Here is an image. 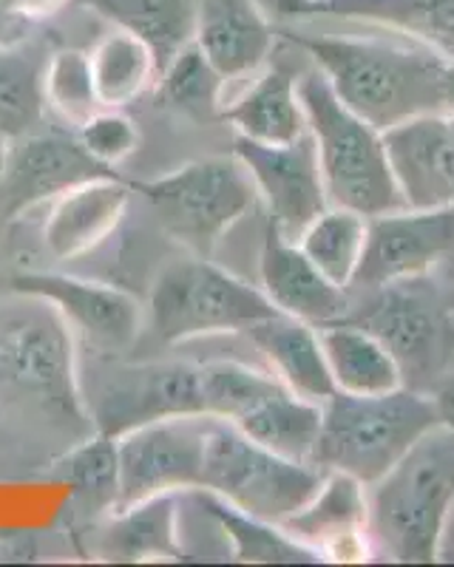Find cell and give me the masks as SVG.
<instances>
[{
	"label": "cell",
	"instance_id": "obj_9",
	"mask_svg": "<svg viewBox=\"0 0 454 567\" xmlns=\"http://www.w3.org/2000/svg\"><path fill=\"white\" fill-rule=\"evenodd\" d=\"M80 392L94 432L114 440L156 420L205 414L202 363L114 361L91 378V389L80 386Z\"/></svg>",
	"mask_w": 454,
	"mask_h": 567
},
{
	"label": "cell",
	"instance_id": "obj_15",
	"mask_svg": "<svg viewBox=\"0 0 454 567\" xmlns=\"http://www.w3.org/2000/svg\"><path fill=\"white\" fill-rule=\"evenodd\" d=\"M117 176L80 145L78 134H34L9 142L7 171L0 176V207L7 219L54 202L85 182Z\"/></svg>",
	"mask_w": 454,
	"mask_h": 567
},
{
	"label": "cell",
	"instance_id": "obj_39",
	"mask_svg": "<svg viewBox=\"0 0 454 567\" xmlns=\"http://www.w3.org/2000/svg\"><path fill=\"white\" fill-rule=\"evenodd\" d=\"M443 111L454 114V60H448L443 71Z\"/></svg>",
	"mask_w": 454,
	"mask_h": 567
},
{
	"label": "cell",
	"instance_id": "obj_31",
	"mask_svg": "<svg viewBox=\"0 0 454 567\" xmlns=\"http://www.w3.org/2000/svg\"><path fill=\"white\" fill-rule=\"evenodd\" d=\"M367 227L370 219L363 213L330 205L307 225L299 236V247L332 284L350 290L367 247Z\"/></svg>",
	"mask_w": 454,
	"mask_h": 567
},
{
	"label": "cell",
	"instance_id": "obj_32",
	"mask_svg": "<svg viewBox=\"0 0 454 567\" xmlns=\"http://www.w3.org/2000/svg\"><path fill=\"white\" fill-rule=\"evenodd\" d=\"M159 97L179 114L190 116L196 123H216L225 111L227 80L208 63V58L199 52V45L190 43L174 58V63L159 74Z\"/></svg>",
	"mask_w": 454,
	"mask_h": 567
},
{
	"label": "cell",
	"instance_id": "obj_27",
	"mask_svg": "<svg viewBox=\"0 0 454 567\" xmlns=\"http://www.w3.org/2000/svg\"><path fill=\"white\" fill-rule=\"evenodd\" d=\"M318 336L330 363L336 392L383 394L403 386L395 354L370 329L352 321H336L318 327Z\"/></svg>",
	"mask_w": 454,
	"mask_h": 567
},
{
	"label": "cell",
	"instance_id": "obj_16",
	"mask_svg": "<svg viewBox=\"0 0 454 567\" xmlns=\"http://www.w3.org/2000/svg\"><path fill=\"white\" fill-rule=\"evenodd\" d=\"M392 176L412 210L454 205V123L448 114H417L383 131Z\"/></svg>",
	"mask_w": 454,
	"mask_h": 567
},
{
	"label": "cell",
	"instance_id": "obj_30",
	"mask_svg": "<svg viewBox=\"0 0 454 567\" xmlns=\"http://www.w3.org/2000/svg\"><path fill=\"white\" fill-rule=\"evenodd\" d=\"M202 505L214 516L219 528L234 545L236 561H265V565H316L324 561L312 548H307L305 542L292 539L281 525L265 523L256 516L245 514V511L227 505L210 491H199Z\"/></svg>",
	"mask_w": 454,
	"mask_h": 567
},
{
	"label": "cell",
	"instance_id": "obj_14",
	"mask_svg": "<svg viewBox=\"0 0 454 567\" xmlns=\"http://www.w3.org/2000/svg\"><path fill=\"white\" fill-rule=\"evenodd\" d=\"M234 154L254 176L259 202H265L270 213L267 225L276 227L285 239L299 241L307 225L330 207L310 131L287 145H265L236 134Z\"/></svg>",
	"mask_w": 454,
	"mask_h": 567
},
{
	"label": "cell",
	"instance_id": "obj_4",
	"mask_svg": "<svg viewBox=\"0 0 454 567\" xmlns=\"http://www.w3.org/2000/svg\"><path fill=\"white\" fill-rule=\"evenodd\" d=\"M299 97L307 114V131L316 140L330 205L350 207L367 219L406 207L392 176L381 131L347 109L318 69L299 78Z\"/></svg>",
	"mask_w": 454,
	"mask_h": 567
},
{
	"label": "cell",
	"instance_id": "obj_36",
	"mask_svg": "<svg viewBox=\"0 0 454 567\" xmlns=\"http://www.w3.org/2000/svg\"><path fill=\"white\" fill-rule=\"evenodd\" d=\"M69 0H0V12L12 14V18L23 20H40V18H52L60 9L65 7Z\"/></svg>",
	"mask_w": 454,
	"mask_h": 567
},
{
	"label": "cell",
	"instance_id": "obj_2",
	"mask_svg": "<svg viewBox=\"0 0 454 567\" xmlns=\"http://www.w3.org/2000/svg\"><path fill=\"white\" fill-rule=\"evenodd\" d=\"M370 499L372 556L423 565L441 554L454 508V432L435 425L375 485Z\"/></svg>",
	"mask_w": 454,
	"mask_h": 567
},
{
	"label": "cell",
	"instance_id": "obj_28",
	"mask_svg": "<svg viewBox=\"0 0 454 567\" xmlns=\"http://www.w3.org/2000/svg\"><path fill=\"white\" fill-rule=\"evenodd\" d=\"M49 54L32 40L0 49V134L23 140L43 125V71Z\"/></svg>",
	"mask_w": 454,
	"mask_h": 567
},
{
	"label": "cell",
	"instance_id": "obj_7",
	"mask_svg": "<svg viewBox=\"0 0 454 567\" xmlns=\"http://www.w3.org/2000/svg\"><path fill=\"white\" fill-rule=\"evenodd\" d=\"M327 471L287 460L225 423L210 420L202 488L245 514L281 525L299 514L324 483Z\"/></svg>",
	"mask_w": 454,
	"mask_h": 567
},
{
	"label": "cell",
	"instance_id": "obj_24",
	"mask_svg": "<svg viewBox=\"0 0 454 567\" xmlns=\"http://www.w3.org/2000/svg\"><path fill=\"white\" fill-rule=\"evenodd\" d=\"M230 425L281 457L312 463L321 432V406L299 398L279 378H272L270 386L239 417L230 420Z\"/></svg>",
	"mask_w": 454,
	"mask_h": 567
},
{
	"label": "cell",
	"instance_id": "obj_13",
	"mask_svg": "<svg viewBox=\"0 0 454 567\" xmlns=\"http://www.w3.org/2000/svg\"><path fill=\"white\" fill-rule=\"evenodd\" d=\"M9 287L14 296L49 303L72 336L83 338L85 347L103 358L128 352L143 332V303L114 284L40 270L12 276Z\"/></svg>",
	"mask_w": 454,
	"mask_h": 567
},
{
	"label": "cell",
	"instance_id": "obj_37",
	"mask_svg": "<svg viewBox=\"0 0 454 567\" xmlns=\"http://www.w3.org/2000/svg\"><path fill=\"white\" fill-rule=\"evenodd\" d=\"M32 20L12 18V14L0 12V49H9V45H20L32 40Z\"/></svg>",
	"mask_w": 454,
	"mask_h": 567
},
{
	"label": "cell",
	"instance_id": "obj_40",
	"mask_svg": "<svg viewBox=\"0 0 454 567\" xmlns=\"http://www.w3.org/2000/svg\"><path fill=\"white\" fill-rule=\"evenodd\" d=\"M7 159H9V140L0 134V176L7 171Z\"/></svg>",
	"mask_w": 454,
	"mask_h": 567
},
{
	"label": "cell",
	"instance_id": "obj_38",
	"mask_svg": "<svg viewBox=\"0 0 454 567\" xmlns=\"http://www.w3.org/2000/svg\"><path fill=\"white\" fill-rule=\"evenodd\" d=\"M432 400H435L441 425H446V429H452L454 432V372L443 378L441 386H437V392L432 394Z\"/></svg>",
	"mask_w": 454,
	"mask_h": 567
},
{
	"label": "cell",
	"instance_id": "obj_19",
	"mask_svg": "<svg viewBox=\"0 0 454 567\" xmlns=\"http://www.w3.org/2000/svg\"><path fill=\"white\" fill-rule=\"evenodd\" d=\"M285 18H336L390 29L454 60V0H276Z\"/></svg>",
	"mask_w": 454,
	"mask_h": 567
},
{
	"label": "cell",
	"instance_id": "obj_41",
	"mask_svg": "<svg viewBox=\"0 0 454 567\" xmlns=\"http://www.w3.org/2000/svg\"><path fill=\"white\" fill-rule=\"evenodd\" d=\"M448 116H452V123H454V114H448Z\"/></svg>",
	"mask_w": 454,
	"mask_h": 567
},
{
	"label": "cell",
	"instance_id": "obj_21",
	"mask_svg": "<svg viewBox=\"0 0 454 567\" xmlns=\"http://www.w3.org/2000/svg\"><path fill=\"white\" fill-rule=\"evenodd\" d=\"M194 43L221 78L239 80L270 60L276 29L254 0H199Z\"/></svg>",
	"mask_w": 454,
	"mask_h": 567
},
{
	"label": "cell",
	"instance_id": "obj_18",
	"mask_svg": "<svg viewBox=\"0 0 454 567\" xmlns=\"http://www.w3.org/2000/svg\"><path fill=\"white\" fill-rule=\"evenodd\" d=\"M261 292L285 316L299 318L312 327L344 321L352 310L347 287L332 284L312 265L299 241L285 239L272 225H267L261 241Z\"/></svg>",
	"mask_w": 454,
	"mask_h": 567
},
{
	"label": "cell",
	"instance_id": "obj_3",
	"mask_svg": "<svg viewBox=\"0 0 454 567\" xmlns=\"http://www.w3.org/2000/svg\"><path fill=\"white\" fill-rule=\"evenodd\" d=\"M441 425L432 394L401 386L383 394L332 392L321 403L312 465L350 474L367 488L426 432Z\"/></svg>",
	"mask_w": 454,
	"mask_h": 567
},
{
	"label": "cell",
	"instance_id": "obj_35",
	"mask_svg": "<svg viewBox=\"0 0 454 567\" xmlns=\"http://www.w3.org/2000/svg\"><path fill=\"white\" fill-rule=\"evenodd\" d=\"M80 145L91 156L109 168H117L120 162L128 159L140 148V128L123 109H100L97 114L89 116L80 128H74Z\"/></svg>",
	"mask_w": 454,
	"mask_h": 567
},
{
	"label": "cell",
	"instance_id": "obj_12",
	"mask_svg": "<svg viewBox=\"0 0 454 567\" xmlns=\"http://www.w3.org/2000/svg\"><path fill=\"white\" fill-rule=\"evenodd\" d=\"M214 417H171L117 437V511L165 494L202 488L205 443Z\"/></svg>",
	"mask_w": 454,
	"mask_h": 567
},
{
	"label": "cell",
	"instance_id": "obj_25",
	"mask_svg": "<svg viewBox=\"0 0 454 567\" xmlns=\"http://www.w3.org/2000/svg\"><path fill=\"white\" fill-rule=\"evenodd\" d=\"M221 123L234 125L239 136L265 145H287L307 134V114L299 97V80L272 65L261 71L250 89L227 103Z\"/></svg>",
	"mask_w": 454,
	"mask_h": 567
},
{
	"label": "cell",
	"instance_id": "obj_33",
	"mask_svg": "<svg viewBox=\"0 0 454 567\" xmlns=\"http://www.w3.org/2000/svg\"><path fill=\"white\" fill-rule=\"evenodd\" d=\"M54 477L74 488V499L85 505L91 514H114L117 511V440L94 432L80 440L74 452L58 465Z\"/></svg>",
	"mask_w": 454,
	"mask_h": 567
},
{
	"label": "cell",
	"instance_id": "obj_29",
	"mask_svg": "<svg viewBox=\"0 0 454 567\" xmlns=\"http://www.w3.org/2000/svg\"><path fill=\"white\" fill-rule=\"evenodd\" d=\"M91 78L103 109H125L156 83L154 54L134 34L114 29L89 52Z\"/></svg>",
	"mask_w": 454,
	"mask_h": 567
},
{
	"label": "cell",
	"instance_id": "obj_23",
	"mask_svg": "<svg viewBox=\"0 0 454 567\" xmlns=\"http://www.w3.org/2000/svg\"><path fill=\"white\" fill-rule=\"evenodd\" d=\"M179 494L145 499L105 516L97 530L94 554L109 561H165L182 559Z\"/></svg>",
	"mask_w": 454,
	"mask_h": 567
},
{
	"label": "cell",
	"instance_id": "obj_34",
	"mask_svg": "<svg viewBox=\"0 0 454 567\" xmlns=\"http://www.w3.org/2000/svg\"><path fill=\"white\" fill-rule=\"evenodd\" d=\"M43 94L45 105L58 111L65 123L80 128L89 116L103 109L91 78L89 52L78 49H60L49 54L43 71Z\"/></svg>",
	"mask_w": 454,
	"mask_h": 567
},
{
	"label": "cell",
	"instance_id": "obj_11",
	"mask_svg": "<svg viewBox=\"0 0 454 567\" xmlns=\"http://www.w3.org/2000/svg\"><path fill=\"white\" fill-rule=\"evenodd\" d=\"M417 278L454 284V205L401 207L370 219L352 287L370 292Z\"/></svg>",
	"mask_w": 454,
	"mask_h": 567
},
{
	"label": "cell",
	"instance_id": "obj_20",
	"mask_svg": "<svg viewBox=\"0 0 454 567\" xmlns=\"http://www.w3.org/2000/svg\"><path fill=\"white\" fill-rule=\"evenodd\" d=\"M131 185L120 176L85 182L52 202L43 221V247L54 261H74L97 250L123 225L131 205Z\"/></svg>",
	"mask_w": 454,
	"mask_h": 567
},
{
	"label": "cell",
	"instance_id": "obj_6",
	"mask_svg": "<svg viewBox=\"0 0 454 567\" xmlns=\"http://www.w3.org/2000/svg\"><path fill=\"white\" fill-rule=\"evenodd\" d=\"M128 185L154 207L171 239L202 258L214 256L225 233L259 205L254 176L236 154L188 162L165 176Z\"/></svg>",
	"mask_w": 454,
	"mask_h": 567
},
{
	"label": "cell",
	"instance_id": "obj_17",
	"mask_svg": "<svg viewBox=\"0 0 454 567\" xmlns=\"http://www.w3.org/2000/svg\"><path fill=\"white\" fill-rule=\"evenodd\" d=\"M281 528L324 561L372 559L367 485L341 471H327L318 494Z\"/></svg>",
	"mask_w": 454,
	"mask_h": 567
},
{
	"label": "cell",
	"instance_id": "obj_26",
	"mask_svg": "<svg viewBox=\"0 0 454 567\" xmlns=\"http://www.w3.org/2000/svg\"><path fill=\"white\" fill-rule=\"evenodd\" d=\"M114 29L143 40L163 74L196 38L199 0H83ZM159 80V78H156Z\"/></svg>",
	"mask_w": 454,
	"mask_h": 567
},
{
	"label": "cell",
	"instance_id": "obj_10",
	"mask_svg": "<svg viewBox=\"0 0 454 567\" xmlns=\"http://www.w3.org/2000/svg\"><path fill=\"white\" fill-rule=\"evenodd\" d=\"M432 284L435 281L417 278L370 290V301L361 310H350L344 318L370 329L378 341L386 343L401 367L403 386L417 392L423 383L443 372L454 354V327Z\"/></svg>",
	"mask_w": 454,
	"mask_h": 567
},
{
	"label": "cell",
	"instance_id": "obj_8",
	"mask_svg": "<svg viewBox=\"0 0 454 567\" xmlns=\"http://www.w3.org/2000/svg\"><path fill=\"white\" fill-rule=\"evenodd\" d=\"M261 287L221 270L210 258L190 256L165 267L154 281L148 321L163 343L245 332L247 327L276 316Z\"/></svg>",
	"mask_w": 454,
	"mask_h": 567
},
{
	"label": "cell",
	"instance_id": "obj_1",
	"mask_svg": "<svg viewBox=\"0 0 454 567\" xmlns=\"http://www.w3.org/2000/svg\"><path fill=\"white\" fill-rule=\"evenodd\" d=\"M285 38L312 58L338 100L381 134L417 114H446L443 71L448 60L415 40L403 45L301 32H285Z\"/></svg>",
	"mask_w": 454,
	"mask_h": 567
},
{
	"label": "cell",
	"instance_id": "obj_22",
	"mask_svg": "<svg viewBox=\"0 0 454 567\" xmlns=\"http://www.w3.org/2000/svg\"><path fill=\"white\" fill-rule=\"evenodd\" d=\"M245 336L265 354L270 372L299 398L312 400L321 406L336 392V381H332L318 327L285 316V312H276V316L247 327Z\"/></svg>",
	"mask_w": 454,
	"mask_h": 567
},
{
	"label": "cell",
	"instance_id": "obj_5",
	"mask_svg": "<svg viewBox=\"0 0 454 567\" xmlns=\"http://www.w3.org/2000/svg\"><path fill=\"white\" fill-rule=\"evenodd\" d=\"M0 394L94 432L80 392L72 329L45 301L18 296L0 316Z\"/></svg>",
	"mask_w": 454,
	"mask_h": 567
}]
</instances>
